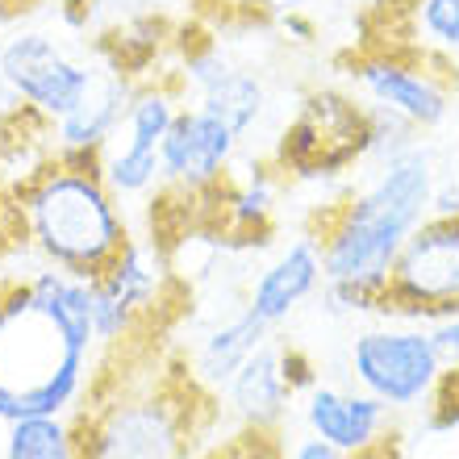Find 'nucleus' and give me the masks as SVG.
<instances>
[{"mask_svg":"<svg viewBox=\"0 0 459 459\" xmlns=\"http://www.w3.org/2000/svg\"><path fill=\"white\" fill-rule=\"evenodd\" d=\"M230 405V413L238 418V426H255V430H280L289 418V405L297 401V388L284 376V355L280 342L267 339L255 351L251 359L238 368V376L230 380V388L221 393Z\"/></svg>","mask_w":459,"mask_h":459,"instance_id":"15","label":"nucleus"},{"mask_svg":"<svg viewBox=\"0 0 459 459\" xmlns=\"http://www.w3.org/2000/svg\"><path fill=\"white\" fill-rule=\"evenodd\" d=\"M134 92H138L134 75L117 72V67L97 72L88 97L67 117L55 121V146L72 151V155H105V146L117 138L121 121H126Z\"/></svg>","mask_w":459,"mask_h":459,"instance_id":"14","label":"nucleus"},{"mask_svg":"<svg viewBox=\"0 0 459 459\" xmlns=\"http://www.w3.org/2000/svg\"><path fill=\"white\" fill-rule=\"evenodd\" d=\"M322 284H326L322 247H317L309 234H301V238H292L289 247L259 272L251 297H247V309H251L255 317H264L267 326H280V322H289L292 309L301 301H309Z\"/></svg>","mask_w":459,"mask_h":459,"instance_id":"13","label":"nucleus"},{"mask_svg":"<svg viewBox=\"0 0 459 459\" xmlns=\"http://www.w3.org/2000/svg\"><path fill=\"white\" fill-rule=\"evenodd\" d=\"M272 339V326H267L264 317H255L247 305H242L238 314L230 317V322H221V326H213L201 339V347L193 351V376L201 380V385L209 388V393H226L230 380L238 376V368L247 359H251L255 351L264 347V342Z\"/></svg>","mask_w":459,"mask_h":459,"instance_id":"16","label":"nucleus"},{"mask_svg":"<svg viewBox=\"0 0 459 459\" xmlns=\"http://www.w3.org/2000/svg\"><path fill=\"white\" fill-rule=\"evenodd\" d=\"M305 430L322 435L342 455H359L388 435V405L372 393H351L334 385H314L305 393Z\"/></svg>","mask_w":459,"mask_h":459,"instance_id":"12","label":"nucleus"},{"mask_svg":"<svg viewBox=\"0 0 459 459\" xmlns=\"http://www.w3.org/2000/svg\"><path fill=\"white\" fill-rule=\"evenodd\" d=\"M238 143L242 138L218 113H209L205 105H184L159 143V184L184 193H213L226 184Z\"/></svg>","mask_w":459,"mask_h":459,"instance_id":"11","label":"nucleus"},{"mask_svg":"<svg viewBox=\"0 0 459 459\" xmlns=\"http://www.w3.org/2000/svg\"><path fill=\"white\" fill-rule=\"evenodd\" d=\"M451 59L413 47H368L347 63L368 105L410 117L418 130H438L451 113Z\"/></svg>","mask_w":459,"mask_h":459,"instance_id":"7","label":"nucleus"},{"mask_svg":"<svg viewBox=\"0 0 459 459\" xmlns=\"http://www.w3.org/2000/svg\"><path fill=\"white\" fill-rule=\"evenodd\" d=\"M435 159L413 146L405 155L380 163L372 184L317 209L309 238L322 247L326 280H372L385 284L410 234L430 218L435 201Z\"/></svg>","mask_w":459,"mask_h":459,"instance_id":"3","label":"nucleus"},{"mask_svg":"<svg viewBox=\"0 0 459 459\" xmlns=\"http://www.w3.org/2000/svg\"><path fill=\"white\" fill-rule=\"evenodd\" d=\"M447 372V355L438 351L430 326H380L363 330L351 342V380L385 401L388 410H413L435 397Z\"/></svg>","mask_w":459,"mask_h":459,"instance_id":"5","label":"nucleus"},{"mask_svg":"<svg viewBox=\"0 0 459 459\" xmlns=\"http://www.w3.org/2000/svg\"><path fill=\"white\" fill-rule=\"evenodd\" d=\"M180 113V92L168 80L138 84L126 121H121L117 146H105L100 155V176L113 196H143L159 184V143L171 130Z\"/></svg>","mask_w":459,"mask_h":459,"instance_id":"10","label":"nucleus"},{"mask_svg":"<svg viewBox=\"0 0 459 459\" xmlns=\"http://www.w3.org/2000/svg\"><path fill=\"white\" fill-rule=\"evenodd\" d=\"M267 163H251V176L221 196V221L226 234L238 238H267V221H272V205H276V180H272Z\"/></svg>","mask_w":459,"mask_h":459,"instance_id":"17","label":"nucleus"},{"mask_svg":"<svg viewBox=\"0 0 459 459\" xmlns=\"http://www.w3.org/2000/svg\"><path fill=\"white\" fill-rule=\"evenodd\" d=\"M280 355H284V376H289V385L297 388V397H301V393H309V388L317 385L314 359H309L301 347H292V342H280Z\"/></svg>","mask_w":459,"mask_h":459,"instance_id":"23","label":"nucleus"},{"mask_svg":"<svg viewBox=\"0 0 459 459\" xmlns=\"http://www.w3.org/2000/svg\"><path fill=\"white\" fill-rule=\"evenodd\" d=\"M430 334H435L438 351L447 355V363H459V314H451V317H443V322H435V326H430Z\"/></svg>","mask_w":459,"mask_h":459,"instance_id":"25","label":"nucleus"},{"mask_svg":"<svg viewBox=\"0 0 459 459\" xmlns=\"http://www.w3.org/2000/svg\"><path fill=\"white\" fill-rule=\"evenodd\" d=\"M218 401L188 359H155L143 376L109 368L88 388L84 413L72 418L80 459H193L209 447Z\"/></svg>","mask_w":459,"mask_h":459,"instance_id":"1","label":"nucleus"},{"mask_svg":"<svg viewBox=\"0 0 459 459\" xmlns=\"http://www.w3.org/2000/svg\"><path fill=\"white\" fill-rule=\"evenodd\" d=\"M0 80L9 84V92L22 105L59 121L88 97L97 72L88 63L72 59L67 47L55 42L50 34L25 30V34H13L0 47Z\"/></svg>","mask_w":459,"mask_h":459,"instance_id":"8","label":"nucleus"},{"mask_svg":"<svg viewBox=\"0 0 459 459\" xmlns=\"http://www.w3.org/2000/svg\"><path fill=\"white\" fill-rule=\"evenodd\" d=\"M418 126L401 113L385 109V105H368V159L376 163H388V159L405 155L418 146Z\"/></svg>","mask_w":459,"mask_h":459,"instance_id":"21","label":"nucleus"},{"mask_svg":"<svg viewBox=\"0 0 459 459\" xmlns=\"http://www.w3.org/2000/svg\"><path fill=\"white\" fill-rule=\"evenodd\" d=\"M347 459H401V443H397V435H385L376 447L359 451V455H347Z\"/></svg>","mask_w":459,"mask_h":459,"instance_id":"27","label":"nucleus"},{"mask_svg":"<svg viewBox=\"0 0 459 459\" xmlns=\"http://www.w3.org/2000/svg\"><path fill=\"white\" fill-rule=\"evenodd\" d=\"M117 196L100 176V155L55 151L13 193L22 238L47 267H63L80 280H97L130 242Z\"/></svg>","mask_w":459,"mask_h":459,"instance_id":"2","label":"nucleus"},{"mask_svg":"<svg viewBox=\"0 0 459 459\" xmlns=\"http://www.w3.org/2000/svg\"><path fill=\"white\" fill-rule=\"evenodd\" d=\"M410 30L418 50L430 55H459V0H410Z\"/></svg>","mask_w":459,"mask_h":459,"instance_id":"20","label":"nucleus"},{"mask_svg":"<svg viewBox=\"0 0 459 459\" xmlns=\"http://www.w3.org/2000/svg\"><path fill=\"white\" fill-rule=\"evenodd\" d=\"M368 159V105L339 88H317L301 100L280 138L276 171L301 180H326Z\"/></svg>","mask_w":459,"mask_h":459,"instance_id":"6","label":"nucleus"},{"mask_svg":"<svg viewBox=\"0 0 459 459\" xmlns=\"http://www.w3.org/2000/svg\"><path fill=\"white\" fill-rule=\"evenodd\" d=\"M380 317L443 322L459 314V218H430L410 234L380 289Z\"/></svg>","mask_w":459,"mask_h":459,"instance_id":"4","label":"nucleus"},{"mask_svg":"<svg viewBox=\"0 0 459 459\" xmlns=\"http://www.w3.org/2000/svg\"><path fill=\"white\" fill-rule=\"evenodd\" d=\"M196 105H205L209 113H218L238 138H247V130H251L255 121H259V113H264L267 92H264V80H259V75L234 63L218 84L205 88V92L196 97Z\"/></svg>","mask_w":459,"mask_h":459,"instance_id":"18","label":"nucleus"},{"mask_svg":"<svg viewBox=\"0 0 459 459\" xmlns=\"http://www.w3.org/2000/svg\"><path fill=\"white\" fill-rule=\"evenodd\" d=\"M193 459H289V443L280 430H255V426H238L234 435L218 438L201 447Z\"/></svg>","mask_w":459,"mask_h":459,"instance_id":"22","label":"nucleus"},{"mask_svg":"<svg viewBox=\"0 0 459 459\" xmlns=\"http://www.w3.org/2000/svg\"><path fill=\"white\" fill-rule=\"evenodd\" d=\"M4 459H80L75 426L67 418H22V422H9Z\"/></svg>","mask_w":459,"mask_h":459,"instance_id":"19","label":"nucleus"},{"mask_svg":"<svg viewBox=\"0 0 459 459\" xmlns=\"http://www.w3.org/2000/svg\"><path fill=\"white\" fill-rule=\"evenodd\" d=\"M168 251L155 247V255L143 242H126L121 255L113 259L97 280H92V297H97V342L113 347V342L130 339L143 322H155V314L168 305L171 276Z\"/></svg>","mask_w":459,"mask_h":459,"instance_id":"9","label":"nucleus"},{"mask_svg":"<svg viewBox=\"0 0 459 459\" xmlns=\"http://www.w3.org/2000/svg\"><path fill=\"white\" fill-rule=\"evenodd\" d=\"M289 459H347V455H342L334 443H326L322 435L309 430V435H301V438H292L289 443Z\"/></svg>","mask_w":459,"mask_h":459,"instance_id":"24","label":"nucleus"},{"mask_svg":"<svg viewBox=\"0 0 459 459\" xmlns=\"http://www.w3.org/2000/svg\"><path fill=\"white\" fill-rule=\"evenodd\" d=\"M280 25H284V34H292V42H314V22H305L301 13H284Z\"/></svg>","mask_w":459,"mask_h":459,"instance_id":"26","label":"nucleus"}]
</instances>
